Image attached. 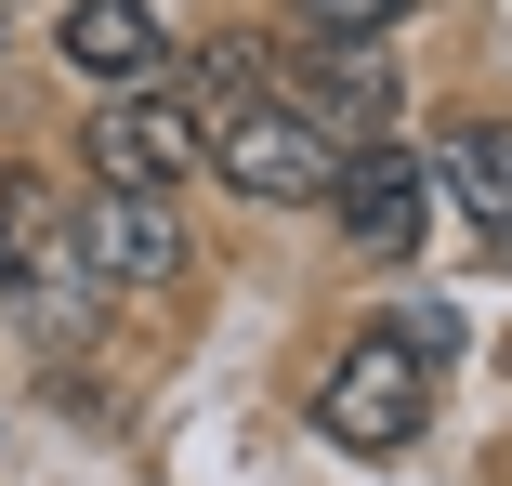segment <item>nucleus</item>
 I'll use <instances>...</instances> for the list:
<instances>
[{
	"label": "nucleus",
	"mask_w": 512,
	"mask_h": 486,
	"mask_svg": "<svg viewBox=\"0 0 512 486\" xmlns=\"http://www.w3.org/2000/svg\"><path fill=\"white\" fill-rule=\"evenodd\" d=\"M211 171L237 184L250 211H329V184H342V132L316 106H289V92H250V106L211 119Z\"/></svg>",
	"instance_id": "f257e3e1"
},
{
	"label": "nucleus",
	"mask_w": 512,
	"mask_h": 486,
	"mask_svg": "<svg viewBox=\"0 0 512 486\" xmlns=\"http://www.w3.org/2000/svg\"><path fill=\"white\" fill-rule=\"evenodd\" d=\"M66 250H79L92 289H184V263H197L171 184H92L79 224H66Z\"/></svg>",
	"instance_id": "f03ea898"
},
{
	"label": "nucleus",
	"mask_w": 512,
	"mask_h": 486,
	"mask_svg": "<svg viewBox=\"0 0 512 486\" xmlns=\"http://www.w3.org/2000/svg\"><path fill=\"white\" fill-rule=\"evenodd\" d=\"M421 421H434V368L407 355L394 329H368V342L329 368V395H316V434H329V447H355V460L421 447Z\"/></svg>",
	"instance_id": "7ed1b4c3"
},
{
	"label": "nucleus",
	"mask_w": 512,
	"mask_h": 486,
	"mask_svg": "<svg viewBox=\"0 0 512 486\" xmlns=\"http://www.w3.org/2000/svg\"><path fill=\"white\" fill-rule=\"evenodd\" d=\"M329 224H342V237H355L368 263H407V250H421V224H434V158H421V145H394V132L342 145Z\"/></svg>",
	"instance_id": "20e7f679"
},
{
	"label": "nucleus",
	"mask_w": 512,
	"mask_h": 486,
	"mask_svg": "<svg viewBox=\"0 0 512 486\" xmlns=\"http://www.w3.org/2000/svg\"><path fill=\"white\" fill-rule=\"evenodd\" d=\"M79 145H92V171H106V184H184V171H211V119L184 106V79H171V92H158V79L106 92Z\"/></svg>",
	"instance_id": "39448f33"
},
{
	"label": "nucleus",
	"mask_w": 512,
	"mask_h": 486,
	"mask_svg": "<svg viewBox=\"0 0 512 486\" xmlns=\"http://www.w3.org/2000/svg\"><path fill=\"white\" fill-rule=\"evenodd\" d=\"M53 53H66L79 79H106V92H132V79H158V66H171V27H158V0H66V27H53Z\"/></svg>",
	"instance_id": "423d86ee"
},
{
	"label": "nucleus",
	"mask_w": 512,
	"mask_h": 486,
	"mask_svg": "<svg viewBox=\"0 0 512 486\" xmlns=\"http://www.w3.org/2000/svg\"><path fill=\"white\" fill-rule=\"evenodd\" d=\"M302 106H316L329 132H394V66H381V40H316V66H302Z\"/></svg>",
	"instance_id": "0eeeda50"
},
{
	"label": "nucleus",
	"mask_w": 512,
	"mask_h": 486,
	"mask_svg": "<svg viewBox=\"0 0 512 486\" xmlns=\"http://www.w3.org/2000/svg\"><path fill=\"white\" fill-rule=\"evenodd\" d=\"M434 184H447L486 237H512V119H460V132L434 145Z\"/></svg>",
	"instance_id": "6e6552de"
},
{
	"label": "nucleus",
	"mask_w": 512,
	"mask_h": 486,
	"mask_svg": "<svg viewBox=\"0 0 512 486\" xmlns=\"http://www.w3.org/2000/svg\"><path fill=\"white\" fill-rule=\"evenodd\" d=\"M53 237H66V211H53V184H40L27 158H0V289H14V276H27V263H40Z\"/></svg>",
	"instance_id": "1a4fd4ad"
},
{
	"label": "nucleus",
	"mask_w": 512,
	"mask_h": 486,
	"mask_svg": "<svg viewBox=\"0 0 512 486\" xmlns=\"http://www.w3.org/2000/svg\"><path fill=\"white\" fill-rule=\"evenodd\" d=\"M250 92H276V53L237 27V40H211V53H197V79H184V106L197 119H224V106H250Z\"/></svg>",
	"instance_id": "9d476101"
},
{
	"label": "nucleus",
	"mask_w": 512,
	"mask_h": 486,
	"mask_svg": "<svg viewBox=\"0 0 512 486\" xmlns=\"http://www.w3.org/2000/svg\"><path fill=\"white\" fill-rule=\"evenodd\" d=\"M289 14H302V40H394L421 0H289Z\"/></svg>",
	"instance_id": "9b49d317"
},
{
	"label": "nucleus",
	"mask_w": 512,
	"mask_h": 486,
	"mask_svg": "<svg viewBox=\"0 0 512 486\" xmlns=\"http://www.w3.org/2000/svg\"><path fill=\"white\" fill-rule=\"evenodd\" d=\"M394 342L421 355V368H447V355H460V316L434 303V289H407V303H394Z\"/></svg>",
	"instance_id": "f8f14e48"
}]
</instances>
